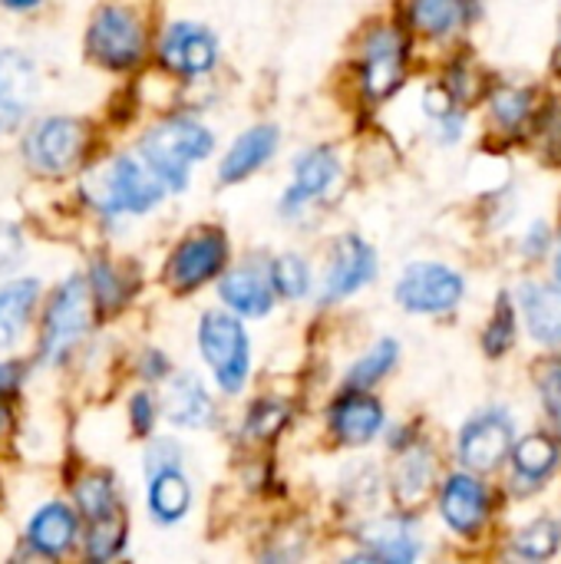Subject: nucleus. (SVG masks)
<instances>
[{"label": "nucleus", "mask_w": 561, "mask_h": 564, "mask_svg": "<svg viewBox=\"0 0 561 564\" xmlns=\"http://www.w3.org/2000/svg\"><path fill=\"white\" fill-rule=\"evenodd\" d=\"M89 188V202L99 205L103 212H149L152 205L162 202L165 182L149 169V162L142 165L132 155L116 159L103 175H96V188Z\"/></svg>", "instance_id": "2"}, {"label": "nucleus", "mask_w": 561, "mask_h": 564, "mask_svg": "<svg viewBox=\"0 0 561 564\" xmlns=\"http://www.w3.org/2000/svg\"><path fill=\"white\" fill-rule=\"evenodd\" d=\"M7 7H17V10H26V7H33V3H40V0H3Z\"/></svg>", "instance_id": "44"}, {"label": "nucleus", "mask_w": 561, "mask_h": 564, "mask_svg": "<svg viewBox=\"0 0 561 564\" xmlns=\"http://www.w3.org/2000/svg\"><path fill=\"white\" fill-rule=\"evenodd\" d=\"M284 420H288V410L281 403H265L261 400L248 413V433L258 436V440H268V436H274L284 426Z\"/></svg>", "instance_id": "35"}, {"label": "nucleus", "mask_w": 561, "mask_h": 564, "mask_svg": "<svg viewBox=\"0 0 561 564\" xmlns=\"http://www.w3.org/2000/svg\"><path fill=\"white\" fill-rule=\"evenodd\" d=\"M93 288H96V301H103L106 307H116L122 301V284H119V274L109 268V264H96L93 268Z\"/></svg>", "instance_id": "36"}, {"label": "nucleus", "mask_w": 561, "mask_h": 564, "mask_svg": "<svg viewBox=\"0 0 561 564\" xmlns=\"http://www.w3.org/2000/svg\"><path fill=\"white\" fill-rule=\"evenodd\" d=\"M89 53L112 69H126L142 56V26L122 7H106L89 26Z\"/></svg>", "instance_id": "8"}, {"label": "nucleus", "mask_w": 561, "mask_h": 564, "mask_svg": "<svg viewBox=\"0 0 561 564\" xmlns=\"http://www.w3.org/2000/svg\"><path fill=\"white\" fill-rule=\"evenodd\" d=\"M542 400H546V410H549V416L555 420V426H559L561 433V364H552L546 373H542Z\"/></svg>", "instance_id": "37"}, {"label": "nucleus", "mask_w": 561, "mask_h": 564, "mask_svg": "<svg viewBox=\"0 0 561 564\" xmlns=\"http://www.w3.org/2000/svg\"><path fill=\"white\" fill-rule=\"evenodd\" d=\"M86 145V132L76 119L56 116V119H43L30 135H26V162L36 172L46 175H63L69 172Z\"/></svg>", "instance_id": "7"}, {"label": "nucleus", "mask_w": 561, "mask_h": 564, "mask_svg": "<svg viewBox=\"0 0 561 564\" xmlns=\"http://www.w3.org/2000/svg\"><path fill=\"white\" fill-rule=\"evenodd\" d=\"M493 116L496 122L506 129V132H516L529 122L532 116V99L526 89H516V86H503L496 96H493Z\"/></svg>", "instance_id": "32"}, {"label": "nucleus", "mask_w": 561, "mask_h": 564, "mask_svg": "<svg viewBox=\"0 0 561 564\" xmlns=\"http://www.w3.org/2000/svg\"><path fill=\"white\" fill-rule=\"evenodd\" d=\"M377 278V251L357 238L347 235L337 241L327 274H324V301H344L350 294H357L364 284H370Z\"/></svg>", "instance_id": "11"}, {"label": "nucleus", "mask_w": 561, "mask_h": 564, "mask_svg": "<svg viewBox=\"0 0 561 564\" xmlns=\"http://www.w3.org/2000/svg\"><path fill=\"white\" fill-rule=\"evenodd\" d=\"M555 278H559V284H561V241H559V254H555Z\"/></svg>", "instance_id": "45"}, {"label": "nucleus", "mask_w": 561, "mask_h": 564, "mask_svg": "<svg viewBox=\"0 0 561 564\" xmlns=\"http://www.w3.org/2000/svg\"><path fill=\"white\" fill-rule=\"evenodd\" d=\"M198 347L225 393H238L248 380V334L238 317L208 311L198 327Z\"/></svg>", "instance_id": "3"}, {"label": "nucleus", "mask_w": 561, "mask_h": 564, "mask_svg": "<svg viewBox=\"0 0 561 564\" xmlns=\"http://www.w3.org/2000/svg\"><path fill=\"white\" fill-rule=\"evenodd\" d=\"M222 291V301L241 314V317H265L274 304V281H271V268H261L255 261L235 268L231 274L222 278L218 284Z\"/></svg>", "instance_id": "14"}, {"label": "nucleus", "mask_w": 561, "mask_h": 564, "mask_svg": "<svg viewBox=\"0 0 561 564\" xmlns=\"http://www.w3.org/2000/svg\"><path fill=\"white\" fill-rule=\"evenodd\" d=\"M380 426H384V406L364 390H350L331 410V433L347 446L370 443L380 433Z\"/></svg>", "instance_id": "17"}, {"label": "nucleus", "mask_w": 561, "mask_h": 564, "mask_svg": "<svg viewBox=\"0 0 561 564\" xmlns=\"http://www.w3.org/2000/svg\"><path fill=\"white\" fill-rule=\"evenodd\" d=\"M20 258V231L13 228H0V268H10Z\"/></svg>", "instance_id": "41"}, {"label": "nucleus", "mask_w": 561, "mask_h": 564, "mask_svg": "<svg viewBox=\"0 0 561 564\" xmlns=\"http://www.w3.org/2000/svg\"><path fill=\"white\" fill-rule=\"evenodd\" d=\"M76 539V519L66 506H46L30 522V542L43 555H63Z\"/></svg>", "instance_id": "25"}, {"label": "nucleus", "mask_w": 561, "mask_h": 564, "mask_svg": "<svg viewBox=\"0 0 561 564\" xmlns=\"http://www.w3.org/2000/svg\"><path fill=\"white\" fill-rule=\"evenodd\" d=\"M470 17H473V0H413L410 3L413 26L430 36H446Z\"/></svg>", "instance_id": "27"}, {"label": "nucleus", "mask_w": 561, "mask_h": 564, "mask_svg": "<svg viewBox=\"0 0 561 564\" xmlns=\"http://www.w3.org/2000/svg\"><path fill=\"white\" fill-rule=\"evenodd\" d=\"M36 76L17 50H0V135L17 129L26 106L33 102Z\"/></svg>", "instance_id": "16"}, {"label": "nucleus", "mask_w": 561, "mask_h": 564, "mask_svg": "<svg viewBox=\"0 0 561 564\" xmlns=\"http://www.w3.org/2000/svg\"><path fill=\"white\" fill-rule=\"evenodd\" d=\"M341 175V162L331 149H308L298 155L294 162V178H291V188L284 192V202L281 208L284 212H301L304 205H311L314 198H321L334 178Z\"/></svg>", "instance_id": "15"}, {"label": "nucleus", "mask_w": 561, "mask_h": 564, "mask_svg": "<svg viewBox=\"0 0 561 564\" xmlns=\"http://www.w3.org/2000/svg\"><path fill=\"white\" fill-rule=\"evenodd\" d=\"M516 426L506 410H486L473 416L460 433V459L473 473H493L513 456Z\"/></svg>", "instance_id": "5"}, {"label": "nucleus", "mask_w": 561, "mask_h": 564, "mask_svg": "<svg viewBox=\"0 0 561 564\" xmlns=\"http://www.w3.org/2000/svg\"><path fill=\"white\" fill-rule=\"evenodd\" d=\"M519 301L532 340L542 347H561V284H526Z\"/></svg>", "instance_id": "18"}, {"label": "nucleus", "mask_w": 561, "mask_h": 564, "mask_svg": "<svg viewBox=\"0 0 561 564\" xmlns=\"http://www.w3.org/2000/svg\"><path fill=\"white\" fill-rule=\"evenodd\" d=\"M433 489V459L427 449H407L393 473V496L403 509H420Z\"/></svg>", "instance_id": "23"}, {"label": "nucleus", "mask_w": 561, "mask_h": 564, "mask_svg": "<svg viewBox=\"0 0 561 564\" xmlns=\"http://www.w3.org/2000/svg\"><path fill=\"white\" fill-rule=\"evenodd\" d=\"M152 423H155V406H152V400H149L145 393H136V397H132V426H136V433L145 436V433L152 430Z\"/></svg>", "instance_id": "39"}, {"label": "nucleus", "mask_w": 561, "mask_h": 564, "mask_svg": "<svg viewBox=\"0 0 561 564\" xmlns=\"http://www.w3.org/2000/svg\"><path fill=\"white\" fill-rule=\"evenodd\" d=\"M36 291H40L36 281H13L0 288V347H10L23 334Z\"/></svg>", "instance_id": "26"}, {"label": "nucleus", "mask_w": 561, "mask_h": 564, "mask_svg": "<svg viewBox=\"0 0 561 564\" xmlns=\"http://www.w3.org/2000/svg\"><path fill=\"white\" fill-rule=\"evenodd\" d=\"M192 502V489L188 479L179 469H162L155 476H149V509L155 516V522L172 525L188 512Z\"/></svg>", "instance_id": "24"}, {"label": "nucleus", "mask_w": 561, "mask_h": 564, "mask_svg": "<svg viewBox=\"0 0 561 564\" xmlns=\"http://www.w3.org/2000/svg\"><path fill=\"white\" fill-rule=\"evenodd\" d=\"M513 337H516V311H513L509 297H499V307L483 334V347L489 357H503L513 347Z\"/></svg>", "instance_id": "33"}, {"label": "nucleus", "mask_w": 561, "mask_h": 564, "mask_svg": "<svg viewBox=\"0 0 561 564\" xmlns=\"http://www.w3.org/2000/svg\"><path fill=\"white\" fill-rule=\"evenodd\" d=\"M278 149V129L274 126H255L248 132H241L235 139V145L228 149V155L222 159L218 178L222 182H241L248 175H255Z\"/></svg>", "instance_id": "19"}, {"label": "nucleus", "mask_w": 561, "mask_h": 564, "mask_svg": "<svg viewBox=\"0 0 561 564\" xmlns=\"http://www.w3.org/2000/svg\"><path fill=\"white\" fill-rule=\"evenodd\" d=\"M561 525L552 519H536L516 535V552L529 562H546L559 552Z\"/></svg>", "instance_id": "29"}, {"label": "nucleus", "mask_w": 561, "mask_h": 564, "mask_svg": "<svg viewBox=\"0 0 561 564\" xmlns=\"http://www.w3.org/2000/svg\"><path fill=\"white\" fill-rule=\"evenodd\" d=\"M271 281L281 297L298 301L311 291V268L301 254H281L271 261Z\"/></svg>", "instance_id": "31"}, {"label": "nucleus", "mask_w": 561, "mask_h": 564, "mask_svg": "<svg viewBox=\"0 0 561 564\" xmlns=\"http://www.w3.org/2000/svg\"><path fill=\"white\" fill-rule=\"evenodd\" d=\"M89 327V294H86V281L73 278L60 288V294L50 304L46 314V330H43V354L46 360H60L66 357V350L86 334Z\"/></svg>", "instance_id": "9"}, {"label": "nucleus", "mask_w": 561, "mask_h": 564, "mask_svg": "<svg viewBox=\"0 0 561 564\" xmlns=\"http://www.w3.org/2000/svg\"><path fill=\"white\" fill-rule=\"evenodd\" d=\"M549 241H552V231H549V225H546V221H539V225H532V228H529V235H526L522 248H526V254H529V258H539V254H546Z\"/></svg>", "instance_id": "40"}, {"label": "nucleus", "mask_w": 561, "mask_h": 564, "mask_svg": "<svg viewBox=\"0 0 561 564\" xmlns=\"http://www.w3.org/2000/svg\"><path fill=\"white\" fill-rule=\"evenodd\" d=\"M162 63L182 76H202L218 59V40L198 23H172L159 43Z\"/></svg>", "instance_id": "12"}, {"label": "nucleus", "mask_w": 561, "mask_h": 564, "mask_svg": "<svg viewBox=\"0 0 561 564\" xmlns=\"http://www.w3.org/2000/svg\"><path fill=\"white\" fill-rule=\"evenodd\" d=\"M440 512L456 535H476L489 516V492L476 476L456 473L440 492Z\"/></svg>", "instance_id": "13"}, {"label": "nucleus", "mask_w": 561, "mask_h": 564, "mask_svg": "<svg viewBox=\"0 0 561 564\" xmlns=\"http://www.w3.org/2000/svg\"><path fill=\"white\" fill-rule=\"evenodd\" d=\"M555 466H559V443L546 433H532L513 449L516 486L539 489V482H546L555 473Z\"/></svg>", "instance_id": "22"}, {"label": "nucleus", "mask_w": 561, "mask_h": 564, "mask_svg": "<svg viewBox=\"0 0 561 564\" xmlns=\"http://www.w3.org/2000/svg\"><path fill=\"white\" fill-rule=\"evenodd\" d=\"M76 506L86 519H106L112 512H119L116 506V489H112V479L109 476H86L79 486H76Z\"/></svg>", "instance_id": "30"}, {"label": "nucleus", "mask_w": 561, "mask_h": 564, "mask_svg": "<svg viewBox=\"0 0 561 564\" xmlns=\"http://www.w3.org/2000/svg\"><path fill=\"white\" fill-rule=\"evenodd\" d=\"M370 558L390 564H410L420 558V539L407 519H380L364 532Z\"/></svg>", "instance_id": "21"}, {"label": "nucleus", "mask_w": 561, "mask_h": 564, "mask_svg": "<svg viewBox=\"0 0 561 564\" xmlns=\"http://www.w3.org/2000/svg\"><path fill=\"white\" fill-rule=\"evenodd\" d=\"M225 258H228L225 235L222 231H198L175 248L169 271H165L169 284L175 291H195L225 268Z\"/></svg>", "instance_id": "10"}, {"label": "nucleus", "mask_w": 561, "mask_h": 564, "mask_svg": "<svg viewBox=\"0 0 561 564\" xmlns=\"http://www.w3.org/2000/svg\"><path fill=\"white\" fill-rule=\"evenodd\" d=\"M162 413H165L169 423H175V426L198 430V426H208V423H212L215 406H212L205 387H202L195 377H175V380L165 387Z\"/></svg>", "instance_id": "20"}, {"label": "nucleus", "mask_w": 561, "mask_h": 564, "mask_svg": "<svg viewBox=\"0 0 561 564\" xmlns=\"http://www.w3.org/2000/svg\"><path fill=\"white\" fill-rule=\"evenodd\" d=\"M162 469H179V446L172 440H162L145 453V473L155 476Z\"/></svg>", "instance_id": "38"}, {"label": "nucleus", "mask_w": 561, "mask_h": 564, "mask_svg": "<svg viewBox=\"0 0 561 564\" xmlns=\"http://www.w3.org/2000/svg\"><path fill=\"white\" fill-rule=\"evenodd\" d=\"M122 539H126V525H122L119 512H112L106 519H96L93 532H89V555L96 562H106L122 549Z\"/></svg>", "instance_id": "34"}, {"label": "nucleus", "mask_w": 561, "mask_h": 564, "mask_svg": "<svg viewBox=\"0 0 561 564\" xmlns=\"http://www.w3.org/2000/svg\"><path fill=\"white\" fill-rule=\"evenodd\" d=\"M397 354H400L397 340H380L367 357H360V360L350 367V373H347V390H370L377 380H384V377L393 370Z\"/></svg>", "instance_id": "28"}, {"label": "nucleus", "mask_w": 561, "mask_h": 564, "mask_svg": "<svg viewBox=\"0 0 561 564\" xmlns=\"http://www.w3.org/2000/svg\"><path fill=\"white\" fill-rule=\"evenodd\" d=\"M7 430V410H3V403H0V433Z\"/></svg>", "instance_id": "46"}, {"label": "nucleus", "mask_w": 561, "mask_h": 564, "mask_svg": "<svg viewBox=\"0 0 561 564\" xmlns=\"http://www.w3.org/2000/svg\"><path fill=\"white\" fill-rule=\"evenodd\" d=\"M13 380H17V370L10 364H0V390L3 387H13Z\"/></svg>", "instance_id": "43"}, {"label": "nucleus", "mask_w": 561, "mask_h": 564, "mask_svg": "<svg viewBox=\"0 0 561 564\" xmlns=\"http://www.w3.org/2000/svg\"><path fill=\"white\" fill-rule=\"evenodd\" d=\"M165 370H169V364H165V357L162 354H149L145 360H142V373L149 377V380H159V377H165Z\"/></svg>", "instance_id": "42"}, {"label": "nucleus", "mask_w": 561, "mask_h": 564, "mask_svg": "<svg viewBox=\"0 0 561 564\" xmlns=\"http://www.w3.org/2000/svg\"><path fill=\"white\" fill-rule=\"evenodd\" d=\"M407 73V40L393 26H380L367 36L364 56H360V83L364 96L380 102L393 96Z\"/></svg>", "instance_id": "6"}, {"label": "nucleus", "mask_w": 561, "mask_h": 564, "mask_svg": "<svg viewBox=\"0 0 561 564\" xmlns=\"http://www.w3.org/2000/svg\"><path fill=\"white\" fill-rule=\"evenodd\" d=\"M215 149V135L195 119H165L152 132H145L139 152L149 169L165 182V188L182 192L188 185V165L205 159Z\"/></svg>", "instance_id": "1"}, {"label": "nucleus", "mask_w": 561, "mask_h": 564, "mask_svg": "<svg viewBox=\"0 0 561 564\" xmlns=\"http://www.w3.org/2000/svg\"><path fill=\"white\" fill-rule=\"evenodd\" d=\"M463 278L446 268V264H436V261H417L410 264L393 294H397V304L410 314H443V311H453L460 301H463Z\"/></svg>", "instance_id": "4"}]
</instances>
